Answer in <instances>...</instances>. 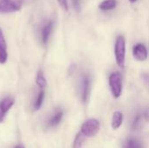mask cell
I'll return each instance as SVG.
<instances>
[{
  "label": "cell",
  "instance_id": "obj_6",
  "mask_svg": "<svg viewBox=\"0 0 149 148\" xmlns=\"http://www.w3.org/2000/svg\"><path fill=\"white\" fill-rule=\"evenodd\" d=\"M15 103V99L11 97L4 98L0 102V123H2L4 120V118L10 109L13 106Z\"/></svg>",
  "mask_w": 149,
  "mask_h": 148
},
{
  "label": "cell",
  "instance_id": "obj_2",
  "mask_svg": "<svg viewBox=\"0 0 149 148\" xmlns=\"http://www.w3.org/2000/svg\"><path fill=\"white\" fill-rule=\"evenodd\" d=\"M109 87L113 98L119 99L122 93V78L119 72H114L109 76Z\"/></svg>",
  "mask_w": 149,
  "mask_h": 148
},
{
  "label": "cell",
  "instance_id": "obj_20",
  "mask_svg": "<svg viewBox=\"0 0 149 148\" xmlns=\"http://www.w3.org/2000/svg\"><path fill=\"white\" fill-rule=\"evenodd\" d=\"M141 78L142 80L144 81V83L146 84V85H148L149 87V74L148 73H142L141 74Z\"/></svg>",
  "mask_w": 149,
  "mask_h": 148
},
{
  "label": "cell",
  "instance_id": "obj_1",
  "mask_svg": "<svg viewBox=\"0 0 149 148\" xmlns=\"http://www.w3.org/2000/svg\"><path fill=\"white\" fill-rule=\"evenodd\" d=\"M114 55L118 66L122 70L125 68L126 61V40L123 36H119L115 42Z\"/></svg>",
  "mask_w": 149,
  "mask_h": 148
},
{
  "label": "cell",
  "instance_id": "obj_13",
  "mask_svg": "<svg viewBox=\"0 0 149 148\" xmlns=\"http://www.w3.org/2000/svg\"><path fill=\"white\" fill-rule=\"evenodd\" d=\"M36 84L41 89H44L46 86L47 82H46V79H45V75H44V73H43L42 71H39L38 72V74H37V77H36Z\"/></svg>",
  "mask_w": 149,
  "mask_h": 148
},
{
  "label": "cell",
  "instance_id": "obj_21",
  "mask_svg": "<svg viewBox=\"0 0 149 148\" xmlns=\"http://www.w3.org/2000/svg\"><path fill=\"white\" fill-rule=\"evenodd\" d=\"M143 117L148 120V121H149V110L148 109L147 111H145V113H143Z\"/></svg>",
  "mask_w": 149,
  "mask_h": 148
},
{
  "label": "cell",
  "instance_id": "obj_23",
  "mask_svg": "<svg viewBox=\"0 0 149 148\" xmlns=\"http://www.w3.org/2000/svg\"><path fill=\"white\" fill-rule=\"evenodd\" d=\"M129 1H130L131 3H134V2H136L137 0H129Z\"/></svg>",
  "mask_w": 149,
  "mask_h": 148
},
{
  "label": "cell",
  "instance_id": "obj_15",
  "mask_svg": "<svg viewBox=\"0 0 149 148\" xmlns=\"http://www.w3.org/2000/svg\"><path fill=\"white\" fill-rule=\"evenodd\" d=\"M85 138H86V136L81 132L78 133V134L76 135L75 139H74V141H73V148H82Z\"/></svg>",
  "mask_w": 149,
  "mask_h": 148
},
{
  "label": "cell",
  "instance_id": "obj_22",
  "mask_svg": "<svg viewBox=\"0 0 149 148\" xmlns=\"http://www.w3.org/2000/svg\"><path fill=\"white\" fill-rule=\"evenodd\" d=\"M15 148H24V147H23V146H21V145H17V146H16V147H15Z\"/></svg>",
  "mask_w": 149,
  "mask_h": 148
},
{
  "label": "cell",
  "instance_id": "obj_12",
  "mask_svg": "<svg viewBox=\"0 0 149 148\" xmlns=\"http://www.w3.org/2000/svg\"><path fill=\"white\" fill-rule=\"evenodd\" d=\"M117 1L116 0H104L99 5V8L102 10H110L116 7Z\"/></svg>",
  "mask_w": 149,
  "mask_h": 148
},
{
  "label": "cell",
  "instance_id": "obj_16",
  "mask_svg": "<svg viewBox=\"0 0 149 148\" xmlns=\"http://www.w3.org/2000/svg\"><path fill=\"white\" fill-rule=\"evenodd\" d=\"M125 148H142L141 143L134 140V139H130L127 141L126 145H125Z\"/></svg>",
  "mask_w": 149,
  "mask_h": 148
},
{
  "label": "cell",
  "instance_id": "obj_11",
  "mask_svg": "<svg viewBox=\"0 0 149 148\" xmlns=\"http://www.w3.org/2000/svg\"><path fill=\"white\" fill-rule=\"evenodd\" d=\"M63 115H64L63 111L58 110V111L52 115V117L50 119V120H49V122H48L49 126H51V127H55V126H57L61 122L62 118H63Z\"/></svg>",
  "mask_w": 149,
  "mask_h": 148
},
{
  "label": "cell",
  "instance_id": "obj_9",
  "mask_svg": "<svg viewBox=\"0 0 149 148\" xmlns=\"http://www.w3.org/2000/svg\"><path fill=\"white\" fill-rule=\"evenodd\" d=\"M134 57L139 61H145L148 58V51L144 44H137L133 49Z\"/></svg>",
  "mask_w": 149,
  "mask_h": 148
},
{
  "label": "cell",
  "instance_id": "obj_5",
  "mask_svg": "<svg viewBox=\"0 0 149 148\" xmlns=\"http://www.w3.org/2000/svg\"><path fill=\"white\" fill-rule=\"evenodd\" d=\"M90 87H91V80L86 74L82 75L79 82V92L80 97L83 103H86L90 94Z\"/></svg>",
  "mask_w": 149,
  "mask_h": 148
},
{
  "label": "cell",
  "instance_id": "obj_18",
  "mask_svg": "<svg viewBox=\"0 0 149 148\" xmlns=\"http://www.w3.org/2000/svg\"><path fill=\"white\" fill-rule=\"evenodd\" d=\"M58 2L60 7H61L64 10H65V11L68 10V8H69V7H68V2H67V0H58Z\"/></svg>",
  "mask_w": 149,
  "mask_h": 148
},
{
  "label": "cell",
  "instance_id": "obj_4",
  "mask_svg": "<svg viewBox=\"0 0 149 148\" xmlns=\"http://www.w3.org/2000/svg\"><path fill=\"white\" fill-rule=\"evenodd\" d=\"M24 0H0V13H11L18 11Z\"/></svg>",
  "mask_w": 149,
  "mask_h": 148
},
{
  "label": "cell",
  "instance_id": "obj_7",
  "mask_svg": "<svg viewBox=\"0 0 149 148\" xmlns=\"http://www.w3.org/2000/svg\"><path fill=\"white\" fill-rule=\"evenodd\" d=\"M52 30H53V22L52 20L46 21L41 27L40 37H41V41L44 44H45L48 42L49 38L52 32Z\"/></svg>",
  "mask_w": 149,
  "mask_h": 148
},
{
  "label": "cell",
  "instance_id": "obj_8",
  "mask_svg": "<svg viewBox=\"0 0 149 148\" xmlns=\"http://www.w3.org/2000/svg\"><path fill=\"white\" fill-rule=\"evenodd\" d=\"M8 52H7V43L3 32V30L0 28V64L3 65L7 62Z\"/></svg>",
  "mask_w": 149,
  "mask_h": 148
},
{
  "label": "cell",
  "instance_id": "obj_17",
  "mask_svg": "<svg viewBox=\"0 0 149 148\" xmlns=\"http://www.w3.org/2000/svg\"><path fill=\"white\" fill-rule=\"evenodd\" d=\"M141 115L138 114V115L134 118V122H133V127H134V128H137V127H138V126L141 124Z\"/></svg>",
  "mask_w": 149,
  "mask_h": 148
},
{
  "label": "cell",
  "instance_id": "obj_3",
  "mask_svg": "<svg viewBox=\"0 0 149 148\" xmlns=\"http://www.w3.org/2000/svg\"><path fill=\"white\" fill-rule=\"evenodd\" d=\"M100 123L96 119H90L85 121L80 128V132L88 138L94 137L100 132Z\"/></svg>",
  "mask_w": 149,
  "mask_h": 148
},
{
  "label": "cell",
  "instance_id": "obj_19",
  "mask_svg": "<svg viewBox=\"0 0 149 148\" xmlns=\"http://www.w3.org/2000/svg\"><path fill=\"white\" fill-rule=\"evenodd\" d=\"M72 5L75 10L79 11L80 7H81V0H72Z\"/></svg>",
  "mask_w": 149,
  "mask_h": 148
},
{
  "label": "cell",
  "instance_id": "obj_10",
  "mask_svg": "<svg viewBox=\"0 0 149 148\" xmlns=\"http://www.w3.org/2000/svg\"><path fill=\"white\" fill-rule=\"evenodd\" d=\"M123 113L121 112L116 111L114 112L113 118H112V127L113 130H117L119 129L122 123H123Z\"/></svg>",
  "mask_w": 149,
  "mask_h": 148
},
{
  "label": "cell",
  "instance_id": "obj_14",
  "mask_svg": "<svg viewBox=\"0 0 149 148\" xmlns=\"http://www.w3.org/2000/svg\"><path fill=\"white\" fill-rule=\"evenodd\" d=\"M44 99H45V92L42 90L39 92V93L38 94V97H37V99L34 103V106H33V108L35 111H38L41 108L42 105H43V102H44Z\"/></svg>",
  "mask_w": 149,
  "mask_h": 148
}]
</instances>
